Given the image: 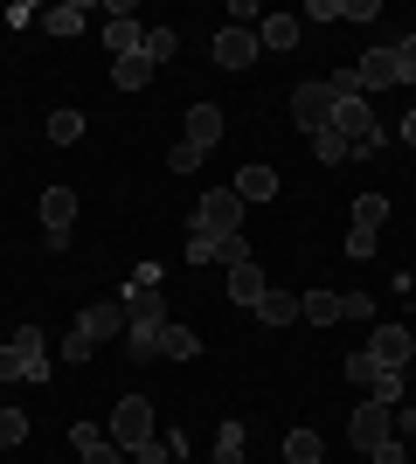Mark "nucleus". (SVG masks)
Here are the masks:
<instances>
[{
    "mask_svg": "<svg viewBox=\"0 0 416 464\" xmlns=\"http://www.w3.org/2000/svg\"><path fill=\"white\" fill-rule=\"evenodd\" d=\"M195 236H243V194L237 188H208L195 201Z\"/></svg>",
    "mask_w": 416,
    "mask_h": 464,
    "instance_id": "1",
    "label": "nucleus"
},
{
    "mask_svg": "<svg viewBox=\"0 0 416 464\" xmlns=\"http://www.w3.org/2000/svg\"><path fill=\"white\" fill-rule=\"evenodd\" d=\"M334 104H340V97L326 91V83H319V77H305V83L292 91V118H298V132H305V139L334 132Z\"/></svg>",
    "mask_w": 416,
    "mask_h": 464,
    "instance_id": "2",
    "label": "nucleus"
},
{
    "mask_svg": "<svg viewBox=\"0 0 416 464\" xmlns=\"http://www.w3.org/2000/svg\"><path fill=\"white\" fill-rule=\"evenodd\" d=\"M111 444H119L125 458H132L139 444H153V402H146V395H125V402L111 409Z\"/></svg>",
    "mask_w": 416,
    "mask_h": 464,
    "instance_id": "3",
    "label": "nucleus"
},
{
    "mask_svg": "<svg viewBox=\"0 0 416 464\" xmlns=\"http://www.w3.org/2000/svg\"><path fill=\"white\" fill-rule=\"evenodd\" d=\"M70 229H77V188H42V243L70 250Z\"/></svg>",
    "mask_w": 416,
    "mask_h": 464,
    "instance_id": "4",
    "label": "nucleus"
},
{
    "mask_svg": "<svg viewBox=\"0 0 416 464\" xmlns=\"http://www.w3.org/2000/svg\"><path fill=\"white\" fill-rule=\"evenodd\" d=\"M347 437H354L361 458H375L389 437H396V409H382V402H361L354 409V423H347Z\"/></svg>",
    "mask_w": 416,
    "mask_h": 464,
    "instance_id": "5",
    "label": "nucleus"
},
{
    "mask_svg": "<svg viewBox=\"0 0 416 464\" xmlns=\"http://www.w3.org/2000/svg\"><path fill=\"white\" fill-rule=\"evenodd\" d=\"M119 305H125V326H167V298H160V285H125L119 291Z\"/></svg>",
    "mask_w": 416,
    "mask_h": 464,
    "instance_id": "6",
    "label": "nucleus"
},
{
    "mask_svg": "<svg viewBox=\"0 0 416 464\" xmlns=\"http://www.w3.org/2000/svg\"><path fill=\"white\" fill-rule=\"evenodd\" d=\"M208 56H216V70H250L257 63V28H222L208 42Z\"/></svg>",
    "mask_w": 416,
    "mask_h": 464,
    "instance_id": "7",
    "label": "nucleus"
},
{
    "mask_svg": "<svg viewBox=\"0 0 416 464\" xmlns=\"http://www.w3.org/2000/svg\"><path fill=\"white\" fill-rule=\"evenodd\" d=\"M368 353H375V368H410V353H416V340H410V326H375L368 333Z\"/></svg>",
    "mask_w": 416,
    "mask_h": 464,
    "instance_id": "8",
    "label": "nucleus"
},
{
    "mask_svg": "<svg viewBox=\"0 0 416 464\" xmlns=\"http://www.w3.org/2000/svg\"><path fill=\"white\" fill-rule=\"evenodd\" d=\"M354 77H361V91H396V83H402L396 49H368V56L354 63Z\"/></svg>",
    "mask_w": 416,
    "mask_h": 464,
    "instance_id": "9",
    "label": "nucleus"
},
{
    "mask_svg": "<svg viewBox=\"0 0 416 464\" xmlns=\"http://www.w3.org/2000/svg\"><path fill=\"white\" fill-rule=\"evenodd\" d=\"M104 42H111V63H119V56H132L139 42H146V28L132 21V7H125V0H111V21H104Z\"/></svg>",
    "mask_w": 416,
    "mask_h": 464,
    "instance_id": "10",
    "label": "nucleus"
},
{
    "mask_svg": "<svg viewBox=\"0 0 416 464\" xmlns=\"http://www.w3.org/2000/svg\"><path fill=\"white\" fill-rule=\"evenodd\" d=\"M70 444H77L83 464H125V450L111 437H98V423H70Z\"/></svg>",
    "mask_w": 416,
    "mask_h": 464,
    "instance_id": "11",
    "label": "nucleus"
},
{
    "mask_svg": "<svg viewBox=\"0 0 416 464\" xmlns=\"http://www.w3.org/2000/svg\"><path fill=\"white\" fill-rule=\"evenodd\" d=\"M77 326L91 333V340H119V333H125V305H119V298H98V305H83Z\"/></svg>",
    "mask_w": 416,
    "mask_h": 464,
    "instance_id": "12",
    "label": "nucleus"
},
{
    "mask_svg": "<svg viewBox=\"0 0 416 464\" xmlns=\"http://www.w3.org/2000/svg\"><path fill=\"white\" fill-rule=\"evenodd\" d=\"M257 49H271V56H292V49H298V14H264Z\"/></svg>",
    "mask_w": 416,
    "mask_h": 464,
    "instance_id": "13",
    "label": "nucleus"
},
{
    "mask_svg": "<svg viewBox=\"0 0 416 464\" xmlns=\"http://www.w3.org/2000/svg\"><path fill=\"white\" fill-rule=\"evenodd\" d=\"M216 139H222V111H216V104H188V146L208 153Z\"/></svg>",
    "mask_w": 416,
    "mask_h": 464,
    "instance_id": "14",
    "label": "nucleus"
},
{
    "mask_svg": "<svg viewBox=\"0 0 416 464\" xmlns=\"http://www.w3.org/2000/svg\"><path fill=\"white\" fill-rule=\"evenodd\" d=\"M111 83H119V91H146V83H153V63H146V49H132V56L111 63Z\"/></svg>",
    "mask_w": 416,
    "mask_h": 464,
    "instance_id": "15",
    "label": "nucleus"
},
{
    "mask_svg": "<svg viewBox=\"0 0 416 464\" xmlns=\"http://www.w3.org/2000/svg\"><path fill=\"white\" fill-rule=\"evenodd\" d=\"M264 291H271V285H264V271H257V264H237V271H229V298H237V305H250V312H257V298H264Z\"/></svg>",
    "mask_w": 416,
    "mask_h": 464,
    "instance_id": "16",
    "label": "nucleus"
},
{
    "mask_svg": "<svg viewBox=\"0 0 416 464\" xmlns=\"http://www.w3.org/2000/svg\"><path fill=\"white\" fill-rule=\"evenodd\" d=\"M298 319H313V326H334V319H340V291H298Z\"/></svg>",
    "mask_w": 416,
    "mask_h": 464,
    "instance_id": "17",
    "label": "nucleus"
},
{
    "mask_svg": "<svg viewBox=\"0 0 416 464\" xmlns=\"http://www.w3.org/2000/svg\"><path fill=\"white\" fill-rule=\"evenodd\" d=\"M83 21H91V7H77V0H63V7H49V14H42V28H49V35H83Z\"/></svg>",
    "mask_w": 416,
    "mask_h": 464,
    "instance_id": "18",
    "label": "nucleus"
},
{
    "mask_svg": "<svg viewBox=\"0 0 416 464\" xmlns=\"http://www.w3.org/2000/svg\"><path fill=\"white\" fill-rule=\"evenodd\" d=\"M257 319H264V326H292V319H298V291H264Z\"/></svg>",
    "mask_w": 416,
    "mask_h": 464,
    "instance_id": "19",
    "label": "nucleus"
},
{
    "mask_svg": "<svg viewBox=\"0 0 416 464\" xmlns=\"http://www.w3.org/2000/svg\"><path fill=\"white\" fill-rule=\"evenodd\" d=\"M237 194H243V208H250V201H271V194H277V174H271V167H243V174H237Z\"/></svg>",
    "mask_w": 416,
    "mask_h": 464,
    "instance_id": "20",
    "label": "nucleus"
},
{
    "mask_svg": "<svg viewBox=\"0 0 416 464\" xmlns=\"http://www.w3.org/2000/svg\"><path fill=\"white\" fill-rule=\"evenodd\" d=\"M201 353V340L188 326H174V319H167V333H160V361H195Z\"/></svg>",
    "mask_w": 416,
    "mask_h": 464,
    "instance_id": "21",
    "label": "nucleus"
},
{
    "mask_svg": "<svg viewBox=\"0 0 416 464\" xmlns=\"http://www.w3.org/2000/svg\"><path fill=\"white\" fill-rule=\"evenodd\" d=\"M42 132H49V146H77V139H83V111H70V104H63V111H49V125H42Z\"/></svg>",
    "mask_w": 416,
    "mask_h": 464,
    "instance_id": "22",
    "label": "nucleus"
},
{
    "mask_svg": "<svg viewBox=\"0 0 416 464\" xmlns=\"http://www.w3.org/2000/svg\"><path fill=\"white\" fill-rule=\"evenodd\" d=\"M382 222H389V194H361V201H354V229L382 236Z\"/></svg>",
    "mask_w": 416,
    "mask_h": 464,
    "instance_id": "23",
    "label": "nucleus"
},
{
    "mask_svg": "<svg viewBox=\"0 0 416 464\" xmlns=\"http://www.w3.org/2000/svg\"><path fill=\"white\" fill-rule=\"evenodd\" d=\"M139 49H146V63L160 70V63H167V56L180 49V35H174V28H146V42H139Z\"/></svg>",
    "mask_w": 416,
    "mask_h": 464,
    "instance_id": "24",
    "label": "nucleus"
},
{
    "mask_svg": "<svg viewBox=\"0 0 416 464\" xmlns=\"http://www.w3.org/2000/svg\"><path fill=\"white\" fill-rule=\"evenodd\" d=\"M313 160H319V167H340V160H354V146H347L340 132H319L313 139Z\"/></svg>",
    "mask_w": 416,
    "mask_h": 464,
    "instance_id": "25",
    "label": "nucleus"
},
{
    "mask_svg": "<svg viewBox=\"0 0 416 464\" xmlns=\"http://www.w3.org/2000/svg\"><path fill=\"white\" fill-rule=\"evenodd\" d=\"M368 402H382V409H396V402H402V374H396V368H382L375 382H368Z\"/></svg>",
    "mask_w": 416,
    "mask_h": 464,
    "instance_id": "26",
    "label": "nucleus"
},
{
    "mask_svg": "<svg viewBox=\"0 0 416 464\" xmlns=\"http://www.w3.org/2000/svg\"><path fill=\"white\" fill-rule=\"evenodd\" d=\"M285 458L292 464H319V430H292V437H285Z\"/></svg>",
    "mask_w": 416,
    "mask_h": 464,
    "instance_id": "27",
    "label": "nucleus"
},
{
    "mask_svg": "<svg viewBox=\"0 0 416 464\" xmlns=\"http://www.w3.org/2000/svg\"><path fill=\"white\" fill-rule=\"evenodd\" d=\"M208 243H216V264H222V271L250 264V243H243V236H208Z\"/></svg>",
    "mask_w": 416,
    "mask_h": 464,
    "instance_id": "28",
    "label": "nucleus"
},
{
    "mask_svg": "<svg viewBox=\"0 0 416 464\" xmlns=\"http://www.w3.org/2000/svg\"><path fill=\"white\" fill-rule=\"evenodd\" d=\"M216 464H243V423H222L216 430Z\"/></svg>",
    "mask_w": 416,
    "mask_h": 464,
    "instance_id": "29",
    "label": "nucleus"
},
{
    "mask_svg": "<svg viewBox=\"0 0 416 464\" xmlns=\"http://www.w3.org/2000/svg\"><path fill=\"white\" fill-rule=\"evenodd\" d=\"M160 333H167V326H160ZM160 333H153V326H125V347H132V361H153V353H160Z\"/></svg>",
    "mask_w": 416,
    "mask_h": 464,
    "instance_id": "30",
    "label": "nucleus"
},
{
    "mask_svg": "<svg viewBox=\"0 0 416 464\" xmlns=\"http://www.w3.org/2000/svg\"><path fill=\"white\" fill-rule=\"evenodd\" d=\"M15 444H28V416H21V409H0V450H15Z\"/></svg>",
    "mask_w": 416,
    "mask_h": 464,
    "instance_id": "31",
    "label": "nucleus"
},
{
    "mask_svg": "<svg viewBox=\"0 0 416 464\" xmlns=\"http://www.w3.org/2000/svg\"><path fill=\"white\" fill-rule=\"evenodd\" d=\"M340 319H361V326H368V319H375V298H368V291H340Z\"/></svg>",
    "mask_w": 416,
    "mask_h": 464,
    "instance_id": "32",
    "label": "nucleus"
},
{
    "mask_svg": "<svg viewBox=\"0 0 416 464\" xmlns=\"http://www.w3.org/2000/svg\"><path fill=\"white\" fill-rule=\"evenodd\" d=\"M195 167H201V146H188V139L167 146V174H195Z\"/></svg>",
    "mask_w": 416,
    "mask_h": 464,
    "instance_id": "33",
    "label": "nucleus"
},
{
    "mask_svg": "<svg viewBox=\"0 0 416 464\" xmlns=\"http://www.w3.org/2000/svg\"><path fill=\"white\" fill-rule=\"evenodd\" d=\"M0 382H28V353H21L15 340L0 347Z\"/></svg>",
    "mask_w": 416,
    "mask_h": 464,
    "instance_id": "34",
    "label": "nucleus"
},
{
    "mask_svg": "<svg viewBox=\"0 0 416 464\" xmlns=\"http://www.w3.org/2000/svg\"><path fill=\"white\" fill-rule=\"evenodd\" d=\"M91 353H98V340H91L83 326H70V340H63V361H91Z\"/></svg>",
    "mask_w": 416,
    "mask_h": 464,
    "instance_id": "35",
    "label": "nucleus"
},
{
    "mask_svg": "<svg viewBox=\"0 0 416 464\" xmlns=\"http://www.w3.org/2000/svg\"><path fill=\"white\" fill-rule=\"evenodd\" d=\"M375 353H368V347H361V353H347V382H361V388H368V382H375Z\"/></svg>",
    "mask_w": 416,
    "mask_h": 464,
    "instance_id": "36",
    "label": "nucleus"
},
{
    "mask_svg": "<svg viewBox=\"0 0 416 464\" xmlns=\"http://www.w3.org/2000/svg\"><path fill=\"white\" fill-rule=\"evenodd\" d=\"M298 21H347V0H313Z\"/></svg>",
    "mask_w": 416,
    "mask_h": 464,
    "instance_id": "37",
    "label": "nucleus"
},
{
    "mask_svg": "<svg viewBox=\"0 0 416 464\" xmlns=\"http://www.w3.org/2000/svg\"><path fill=\"white\" fill-rule=\"evenodd\" d=\"M396 70H402V83L416 77V35H402V42H396Z\"/></svg>",
    "mask_w": 416,
    "mask_h": 464,
    "instance_id": "38",
    "label": "nucleus"
},
{
    "mask_svg": "<svg viewBox=\"0 0 416 464\" xmlns=\"http://www.w3.org/2000/svg\"><path fill=\"white\" fill-rule=\"evenodd\" d=\"M167 458H174V450L160 444V437H153V444H139V450H132V464H167Z\"/></svg>",
    "mask_w": 416,
    "mask_h": 464,
    "instance_id": "39",
    "label": "nucleus"
},
{
    "mask_svg": "<svg viewBox=\"0 0 416 464\" xmlns=\"http://www.w3.org/2000/svg\"><path fill=\"white\" fill-rule=\"evenodd\" d=\"M347 256H375V236H368V229H347Z\"/></svg>",
    "mask_w": 416,
    "mask_h": 464,
    "instance_id": "40",
    "label": "nucleus"
},
{
    "mask_svg": "<svg viewBox=\"0 0 416 464\" xmlns=\"http://www.w3.org/2000/svg\"><path fill=\"white\" fill-rule=\"evenodd\" d=\"M368 464H410V450H402L396 437H389V444H382V450H375V458H368Z\"/></svg>",
    "mask_w": 416,
    "mask_h": 464,
    "instance_id": "41",
    "label": "nucleus"
},
{
    "mask_svg": "<svg viewBox=\"0 0 416 464\" xmlns=\"http://www.w3.org/2000/svg\"><path fill=\"white\" fill-rule=\"evenodd\" d=\"M402 139H410V153H416V111H410V118H402Z\"/></svg>",
    "mask_w": 416,
    "mask_h": 464,
    "instance_id": "42",
    "label": "nucleus"
}]
</instances>
